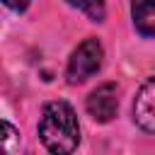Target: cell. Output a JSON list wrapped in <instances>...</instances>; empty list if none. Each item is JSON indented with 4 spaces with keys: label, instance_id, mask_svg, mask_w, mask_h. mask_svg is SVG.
<instances>
[{
    "label": "cell",
    "instance_id": "cell-8",
    "mask_svg": "<svg viewBox=\"0 0 155 155\" xmlns=\"http://www.w3.org/2000/svg\"><path fill=\"white\" fill-rule=\"evenodd\" d=\"M2 2H5L10 10H17V12H22V10L29 5V0H2Z\"/></svg>",
    "mask_w": 155,
    "mask_h": 155
},
{
    "label": "cell",
    "instance_id": "cell-5",
    "mask_svg": "<svg viewBox=\"0 0 155 155\" xmlns=\"http://www.w3.org/2000/svg\"><path fill=\"white\" fill-rule=\"evenodd\" d=\"M131 17L143 36H155V0H131Z\"/></svg>",
    "mask_w": 155,
    "mask_h": 155
},
{
    "label": "cell",
    "instance_id": "cell-6",
    "mask_svg": "<svg viewBox=\"0 0 155 155\" xmlns=\"http://www.w3.org/2000/svg\"><path fill=\"white\" fill-rule=\"evenodd\" d=\"M73 7L82 10L85 15H90L92 19H102L104 15V0H68Z\"/></svg>",
    "mask_w": 155,
    "mask_h": 155
},
{
    "label": "cell",
    "instance_id": "cell-2",
    "mask_svg": "<svg viewBox=\"0 0 155 155\" xmlns=\"http://www.w3.org/2000/svg\"><path fill=\"white\" fill-rule=\"evenodd\" d=\"M102 58H104V51H102V44L97 39H85L70 56L68 61V82L78 85V82H85L87 78H92L99 68H102Z\"/></svg>",
    "mask_w": 155,
    "mask_h": 155
},
{
    "label": "cell",
    "instance_id": "cell-7",
    "mask_svg": "<svg viewBox=\"0 0 155 155\" xmlns=\"http://www.w3.org/2000/svg\"><path fill=\"white\" fill-rule=\"evenodd\" d=\"M15 140H19L17 131L12 128V124L2 121V148H5L7 153H12V150H15Z\"/></svg>",
    "mask_w": 155,
    "mask_h": 155
},
{
    "label": "cell",
    "instance_id": "cell-4",
    "mask_svg": "<svg viewBox=\"0 0 155 155\" xmlns=\"http://www.w3.org/2000/svg\"><path fill=\"white\" fill-rule=\"evenodd\" d=\"M133 119L143 131L155 136V78L140 85L133 99Z\"/></svg>",
    "mask_w": 155,
    "mask_h": 155
},
{
    "label": "cell",
    "instance_id": "cell-1",
    "mask_svg": "<svg viewBox=\"0 0 155 155\" xmlns=\"http://www.w3.org/2000/svg\"><path fill=\"white\" fill-rule=\"evenodd\" d=\"M39 138L51 153H73L80 143V124L68 102H48L39 119Z\"/></svg>",
    "mask_w": 155,
    "mask_h": 155
},
{
    "label": "cell",
    "instance_id": "cell-3",
    "mask_svg": "<svg viewBox=\"0 0 155 155\" xmlns=\"http://www.w3.org/2000/svg\"><path fill=\"white\" fill-rule=\"evenodd\" d=\"M116 109H119V90L114 82H107V85H99L90 97H87V111L94 121L99 124H107L116 116Z\"/></svg>",
    "mask_w": 155,
    "mask_h": 155
}]
</instances>
